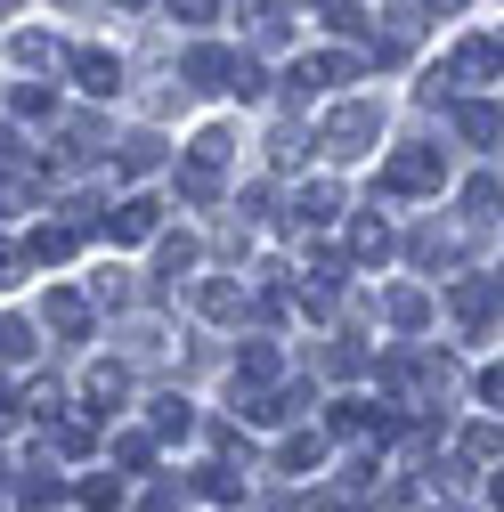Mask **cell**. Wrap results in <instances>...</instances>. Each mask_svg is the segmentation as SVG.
<instances>
[{"mask_svg":"<svg viewBox=\"0 0 504 512\" xmlns=\"http://www.w3.org/2000/svg\"><path fill=\"white\" fill-rule=\"evenodd\" d=\"M431 512H464V504H431Z\"/></svg>","mask_w":504,"mask_h":512,"instance_id":"f6af8a7d","label":"cell"},{"mask_svg":"<svg viewBox=\"0 0 504 512\" xmlns=\"http://www.w3.org/2000/svg\"><path fill=\"white\" fill-rule=\"evenodd\" d=\"M326 374H358V342H334L326 350Z\"/></svg>","mask_w":504,"mask_h":512,"instance_id":"74e56055","label":"cell"},{"mask_svg":"<svg viewBox=\"0 0 504 512\" xmlns=\"http://www.w3.org/2000/svg\"><path fill=\"white\" fill-rule=\"evenodd\" d=\"M464 456H472V464L504 456V431H496V423H464Z\"/></svg>","mask_w":504,"mask_h":512,"instance_id":"83f0119b","label":"cell"},{"mask_svg":"<svg viewBox=\"0 0 504 512\" xmlns=\"http://www.w3.org/2000/svg\"><path fill=\"white\" fill-rule=\"evenodd\" d=\"M66 74H74V90L114 98V90H122V57H114V49H74V57H66Z\"/></svg>","mask_w":504,"mask_h":512,"instance_id":"52a82bcc","label":"cell"},{"mask_svg":"<svg viewBox=\"0 0 504 512\" xmlns=\"http://www.w3.org/2000/svg\"><path fill=\"white\" fill-rule=\"evenodd\" d=\"M496 293H504L496 277H456V293H448V301H456V317H464L472 334H488V317H496Z\"/></svg>","mask_w":504,"mask_h":512,"instance_id":"30bf717a","label":"cell"},{"mask_svg":"<svg viewBox=\"0 0 504 512\" xmlns=\"http://www.w3.org/2000/svg\"><path fill=\"white\" fill-rule=\"evenodd\" d=\"M187 163H204V171H220V179H228V131H204L196 147H187Z\"/></svg>","mask_w":504,"mask_h":512,"instance_id":"f546056e","label":"cell"},{"mask_svg":"<svg viewBox=\"0 0 504 512\" xmlns=\"http://www.w3.org/2000/svg\"><path fill=\"white\" fill-rule=\"evenodd\" d=\"M147 512H179V488H155V496H147Z\"/></svg>","mask_w":504,"mask_h":512,"instance_id":"b9f144b4","label":"cell"},{"mask_svg":"<svg viewBox=\"0 0 504 512\" xmlns=\"http://www.w3.org/2000/svg\"><path fill=\"white\" fill-rule=\"evenodd\" d=\"M374 139H383V98H342L318 114V155L326 163H358L374 155Z\"/></svg>","mask_w":504,"mask_h":512,"instance_id":"6da1fadb","label":"cell"},{"mask_svg":"<svg viewBox=\"0 0 504 512\" xmlns=\"http://www.w3.org/2000/svg\"><path fill=\"white\" fill-rule=\"evenodd\" d=\"M187 488H196L204 504H236V496H244V480H236L228 464H204V472H196V480H187Z\"/></svg>","mask_w":504,"mask_h":512,"instance_id":"603a6c76","label":"cell"},{"mask_svg":"<svg viewBox=\"0 0 504 512\" xmlns=\"http://www.w3.org/2000/svg\"><path fill=\"white\" fill-rule=\"evenodd\" d=\"M236 98H261V66H252V57H236V82H228Z\"/></svg>","mask_w":504,"mask_h":512,"instance_id":"8d00e7d4","label":"cell"},{"mask_svg":"<svg viewBox=\"0 0 504 512\" xmlns=\"http://www.w3.org/2000/svg\"><path fill=\"white\" fill-rule=\"evenodd\" d=\"M480 399H488V407H504V366H488V374H480Z\"/></svg>","mask_w":504,"mask_h":512,"instance_id":"60d3db41","label":"cell"},{"mask_svg":"<svg viewBox=\"0 0 504 512\" xmlns=\"http://www.w3.org/2000/svg\"><path fill=\"white\" fill-rule=\"evenodd\" d=\"M488 504H496V512H504V472H496V488H488Z\"/></svg>","mask_w":504,"mask_h":512,"instance_id":"7bdbcfd3","label":"cell"},{"mask_svg":"<svg viewBox=\"0 0 504 512\" xmlns=\"http://www.w3.org/2000/svg\"><path fill=\"white\" fill-rule=\"evenodd\" d=\"M326 431H334V439H366V431H374V439H391V431H399V407H366V399H334V407H326Z\"/></svg>","mask_w":504,"mask_h":512,"instance_id":"277c9868","label":"cell"},{"mask_svg":"<svg viewBox=\"0 0 504 512\" xmlns=\"http://www.w3.org/2000/svg\"><path fill=\"white\" fill-rule=\"evenodd\" d=\"M17 163H25V139H17V131H0V171H17Z\"/></svg>","mask_w":504,"mask_h":512,"instance_id":"f35d334b","label":"cell"},{"mask_svg":"<svg viewBox=\"0 0 504 512\" xmlns=\"http://www.w3.org/2000/svg\"><path fill=\"white\" fill-rule=\"evenodd\" d=\"M98 228H106L114 244H147V236L163 228V204H155V196H122V204H114Z\"/></svg>","mask_w":504,"mask_h":512,"instance_id":"8992f818","label":"cell"},{"mask_svg":"<svg viewBox=\"0 0 504 512\" xmlns=\"http://www.w3.org/2000/svg\"><path fill=\"white\" fill-rule=\"evenodd\" d=\"M17 66H57V41L49 33H17Z\"/></svg>","mask_w":504,"mask_h":512,"instance_id":"836d02e7","label":"cell"},{"mask_svg":"<svg viewBox=\"0 0 504 512\" xmlns=\"http://www.w3.org/2000/svg\"><path fill=\"white\" fill-rule=\"evenodd\" d=\"M464 212H472V220L504 212V187H496V179H472V187H464Z\"/></svg>","mask_w":504,"mask_h":512,"instance_id":"d6a6232c","label":"cell"},{"mask_svg":"<svg viewBox=\"0 0 504 512\" xmlns=\"http://www.w3.org/2000/svg\"><path fill=\"white\" fill-rule=\"evenodd\" d=\"M9 480H17V472H9V456H0V488H9Z\"/></svg>","mask_w":504,"mask_h":512,"instance_id":"ee69618b","label":"cell"},{"mask_svg":"<svg viewBox=\"0 0 504 512\" xmlns=\"http://www.w3.org/2000/svg\"><path fill=\"white\" fill-rule=\"evenodd\" d=\"M456 131H464L472 147H496V139H504V106H488V98H456Z\"/></svg>","mask_w":504,"mask_h":512,"instance_id":"5bb4252c","label":"cell"},{"mask_svg":"<svg viewBox=\"0 0 504 512\" xmlns=\"http://www.w3.org/2000/svg\"><path fill=\"white\" fill-rule=\"evenodd\" d=\"M179 82H187V90H212V82H236V57L204 41V49H187V57H179Z\"/></svg>","mask_w":504,"mask_h":512,"instance_id":"7c38bea8","label":"cell"},{"mask_svg":"<svg viewBox=\"0 0 504 512\" xmlns=\"http://www.w3.org/2000/svg\"><path fill=\"white\" fill-rule=\"evenodd\" d=\"M33 358V326L25 317H0V366H25Z\"/></svg>","mask_w":504,"mask_h":512,"instance_id":"4316f807","label":"cell"},{"mask_svg":"<svg viewBox=\"0 0 504 512\" xmlns=\"http://www.w3.org/2000/svg\"><path fill=\"white\" fill-rule=\"evenodd\" d=\"M17 423H25V399H17V391H0V431H17Z\"/></svg>","mask_w":504,"mask_h":512,"instance_id":"ab89813d","label":"cell"},{"mask_svg":"<svg viewBox=\"0 0 504 512\" xmlns=\"http://www.w3.org/2000/svg\"><path fill=\"white\" fill-rule=\"evenodd\" d=\"M122 301H131V277L106 269V277H98V309H122Z\"/></svg>","mask_w":504,"mask_h":512,"instance_id":"d590c367","label":"cell"},{"mask_svg":"<svg viewBox=\"0 0 504 512\" xmlns=\"http://www.w3.org/2000/svg\"><path fill=\"white\" fill-rule=\"evenodd\" d=\"M358 74V57H342V49H318V57H301L293 66V90L309 98V90H334V82H350Z\"/></svg>","mask_w":504,"mask_h":512,"instance_id":"9c48e42d","label":"cell"},{"mask_svg":"<svg viewBox=\"0 0 504 512\" xmlns=\"http://www.w3.org/2000/svg\"><path fill=\"white\" fill-rule=\"evenodd\" d=\"M196 309L212 317V326H236V317H244V285H236V277H204Z\"/></svg>","mask_w":504,"mask_h":512,"instance_id":"ac0fdd59","label":"cell"},{"mask_svg":"<svg viewBox=\"0 0 504 512\" xmlns=\"http://www.w3.org/2000/svg\"><path fill=\"white\" fill-rule=\"evenodd\" d=\"M277 464H285V472H318V464H326V439H318V431L285 439V447H277Z\"/></svg>","mask_w":504,"mask_h":512,"instance_id":"cb8c5ba5","label":"cell"},{"mask_svg":"<svg viewBox=\"0 0 504 512\" xmlns=\"http://www.w3.org/2000/svg\"><path fill=\"white\" fill-rule=\"evenodd\" d=\"M431 309H439V301H431L423 285H391V293H383V317H391L399 334H423V326H431Z\"/></svg>","mask_w":504,"mask_h":512,"instance_id":"8fae6325","label":"cell"},{"mask_svg":"<svg viewBox=\"0 0 504 512\" xmlns=\"http://www.w3.org/2000/svg\"><path fill=\"white\" fill-rule=\"evenodd\" d=\"M74 244H82V228H49V220H41V228L25 236V261H74Z\"/></svg>","mask_w":504,"mask_h":512,"instance_id":"44dd1931","label":"cell"},{"mask_svg":"<svg viewBox=\"0 0 504 512\" xmlns=\"http://www.w3.org/2000/svg\"><path fill=\"white\" fill-rule=\"evenodd\" d=\"M41 317H49V334H57V342H90V326H98V309H90L74 285H49Z\"/></svg>","mask_w":504,"mask_h":512,"instance_id":"5b68a950","label":"cell"},{"mask_svg":"<svg viewBox=\"0 0 504 512\" xmlns=\"http://www.w3.org/2000/svg\"><path fill=\"white\" fill-rule=\"evenodd\" d=\"M196 269V236H163L155 244V277H187Z\"/></svg>","mask_w":504,"mask_h":512,"instance_id":"d4e9b609","label":"cell"},{"mask_svg":"<svg viewBox=\"0 0 504 512\" xmlns=\"http://www.w3.org/2000/svg\"><path fill=\"white\" fill-rule=\"evenodd\" d=\"M17 114H25V122L57 114V90H49V82H17Z\"/></svg>","mask_w":504,"mask_h":512,"instance_id":"4dcf8cb0","label":"cell"},{"mask_svg":"<svg viewBox=\"0 0 504 512\" xmlns=\"http://www.w3.org/2000/svg\"><path fill=\"white\" fill-rule=\"evenodd\" d=\"M155 163H163V139H155V131H139V139L114 147V171H122V179H147Z\"/></svg>","mask_w":504,"mask_h":512,"instance_id":"ffe728a7","label":"cell"},{"mask_svg":"<svg viewBox=\"0 0 504 512\" xmlns=\"http://www.w3.org/2000/svg\"><path fill=\"white\" fill-rule=\"evenodd\" d=\"M57 496H66V472H57V464H49V456H41V464H25V472H17V504H25V512H49V504H57Z\"/></svg>","mask_w":504,"mask_h":512,"instance_id":"4fadbf2b","label":"cell"},{"mask_svg":"<svg viewBox=\"0 0 504 512\" xmlns=\"http://www.w3.org/2000/svg\"><path fill=\"white\" fill-rule=\"evenodd\" d=\"M277 374H285L277 342H244V350H236V399H261V391H269Z\"/></svg>","mask_w":504,"mask_h":512,"instance_id":"ba28073f","label":"cell"},{"mask_svg":"<svg viewBox=\"0 0 504 512\" xmlns=\"http://www.w3.org/2000/svg\"><path fill=\"white\" fill-rule=\"evenodd\" d=\"M407 252H415L423 269H456V261H464V236H456V228H415Z\"/></svg>","mask_w":504,"mask_h":512,"instance_id":"2e32d148","label":"cell"},{"mask_svg":"<svg viewBox=\"0 0 504 512\" xmlns=\"http://www.w3.org/2000/svg\"><path fill=\"white\" fill-rule=\"evenodd\" d=\"M350 252H358L366 269H374V261H391V252H399V236H391V220H374V212H358V220H350Z\"/></svg>","mask_w":504,"mask_h":512,"instance_id":"e0dca14e","label":"cell"},{"mask_svg":"<svg viewBox=\"0 0 504 512\" xmlns=\"http://www.w3.org/2000/svg\"><path fill=\"white\" fill-rule=\"evenodd\" d=\"M90 447H98L90 423H57V456H90Z\"/></svg>","mask_w":504,"mask_h":512,"instance_id":"e575fe53","label":"cell"},{"mask_svg":"<svg viewBox=\"0 0 504 512\" xmlns=\"http://www.w3.org/2000/svg\"><path fill=\"white\" fill-rule=\"evenodd\" d=\"M114 504H122V480H114V472L82 480V512H114Z\"/></svg>","mask_w":504,"mask_h":512,"instance_id":"1f68e13d","label":"cell"},{"mask_svg":"<svg viewBox=\"0 0 504 512\" xmlns=\"http://www.w3.org/2000/svg\"><path fill=\"white\" fill-rule=\"evenodd\" d=\"M82 399H90V415L122 407V399H131V374H122V366H90V382H82Z\"/></svg>","mask_w":504,"mask_h":512,"instance_id":"d6986e66","label":"cell"},{"mask_svg":"<svg viewBox=\"0 0 504 512\" xmlns=\"http://www.w3.org/2000/svg\"><path fill=\"white\" fill-rule=\"evenodd\" d=\"M496 74H504V41H488V33H480V41H464V49L448 57V66H439V74L423 82V98L439 106V98H456L464 82H496Z\"/></svg>","mask_w":504,"mask_h":512,"instance_id":"7a4b0ae2","label":"cell"},{"mask_svg":"<svg viewBox=\"0 0 504 512\" xmlns=\"http://www.w3.org/2000/svg\"><path fill=\"white\" fill-rule=\"evenodd\" d=\"M114 464H122V472H147V464H155V431H122V439H114Z\"/></svg>","mask_w":504,"mask_h":512,"instance_id":"484cf974","label":"cell"},{"mask_svg":"<svg viewBox=\"0 0 504 512\" xmlns=\"http://www.w3.org/2000/svg\"><path fill=\"white\" fill-rule=\"evenodd\" d=\"M285 33H293L285 9H252V41H261V49H285Z\"/></svg>","mask_w":504,"mask_h":512,"instance_id":"f1b7e54d","label":"cell"},{"mask_svg":"<svg viewBox=\"0 0 504 512\" xmlns=\"http://www.w3.org/2000/svg\"><path fill=\"white\" fill-rule=\"evenodd\" d=\"M334 212H342V187L334 179H309L301 196H293V228H326Z\"/></svg>","mask_w":504,"mask_h":512,"instance_id":"9a60e30c","label":"cell"},{"mask_svg":"<svg viewBox=\"0 0 504 512\" xmlns=\"http://www.w3.org/2000/svg\"><path fill=\"white\" fill-rule=\"evenodd\" d=\"M147 415H155V439H187V431H196V407H187L179 391H171V399H155Z\"/></svg>","mask_w":504,"mask_h":512,"instance_id":"7402d4cb","label":"cell"},{"mask_svg":"<svg viewBox=\"0 0 504 512\" xmlns=\"http://www.w3.org/2000/svg\"><path fill=\"white\" fill-rule=\"evenodd\" d=\"M448 187V155L439 147H399L383 163V196H439Z\"/></svg>","mask_w":504,"mask_h":512,"instance_id":"3957f363","label":"cell"}]
</instances>
